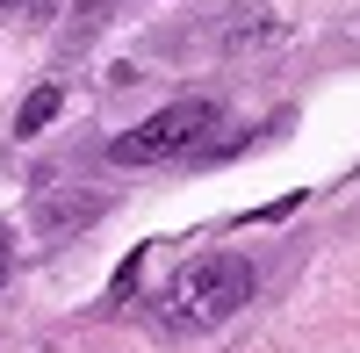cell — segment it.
I'll list each match as a JSON object with an SVG mask.
<instances>
[{"instance_id": "1", "label": "cell", "mask_w": 360, "mask_h": 353, "mask_svg": "<svg viewBox=\"0 0 360 353\" xmlns=\"http://www.w3.org/2000/svg\"><path fill=\"white\" fill-rule=\"evenodd\" d=\"M252 303V259L245 252H202L173 274V317L180 325H224Z\"/></svg>"}, {"instance_id": "2", "label": "cell", "mask_w": 360, "mask_h": 353, "mask_svg": "<svg viewBox=\"0 0 360 353\" xmlns=\"http://www.w3.org/2000/svg\"><path fill=\"white\" fill-rule=\"evenodd\" d=\"M217 101L209 94H188V101H173V108H159L152 123H137L130 137H115L108 144V159L115 166H159V159H180V152H195V144L217 130Z\"/></svg>"}, {"instance_id": "3", "label": "cell", "mask_w": 360, "mask_h": 353, "mask_svg": "<svg viewBox=\"0 0 360 353\" xmlns=\"http://www.w3.org/2000/svg\"><path fill=\"white\" fill-rule=\"evenodd\" d=\"M58 108H65V94H58V86H37V94H29V101L15 108V130H22V137H37V130L51 123V115H58Z\"/></svg>"}, {"instance_id": "4", "label": "cell", "mask_w": 360, "mask_h": 353, "mask_svg": "<svg viewBox=\"0 0 360 353\" xmlns=\"http://www.w3.org/2000/svg\"><path fill=\"white\" fill-rule=\"evenodd\" d=\"M137 267H144V245L123 259V267H115V281H108V296H130V288H137Z\"/></svg>"}, {"instance_id": "5", "label": "cell", "mask_w": 360, "mask_h": 353, "mask_svg": "<svg viewBox=\"0 0 360 353\" xmlns=\"http://www.w3.org/2000/svg\"><path fill=\"white\" fill-rule=\"evenodd\" d=\"M0 8H44V0H0Z\"/></svg>"}, {"instance_id": "6", "label": "cell", "mask_w": 360, "mask_h": 353, "mask_svg": "<svg viewBox=\"0 0 360 353\" xmlns=\"http://www.w3.org/2000/svg\"><path fill=\"white\" fill-rule=\"evenodd\" d=\"M0 281H8V259H0Z\"/></svg>"}]
</instances>
